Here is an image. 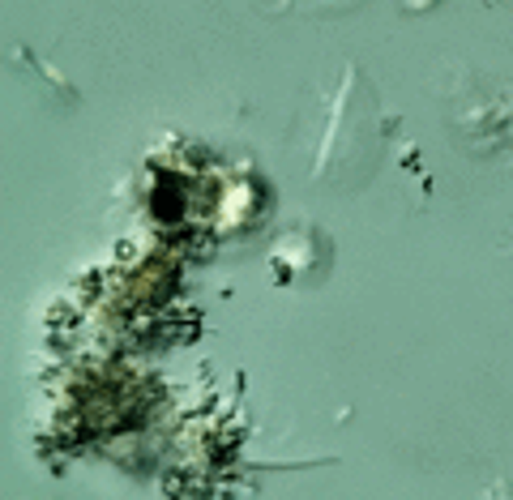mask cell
I'll return each mask as SVG.
<instances>
[{
    "instance_id": "obj_1",
    "label": "cell",
    "mask_w": 513,
    "mask_h": 500,
    "mask_svg": "<svg viewBox=\"0 0 513 500\" xmlns=\"http://www.w3.org/2000/svg\"><path fill=\"white\" fill-rule=\"evenodd\" d=\"M154 214H159V218H176L180 214V193H159V197H154Z\"/></svg>"
}]
</instances>
